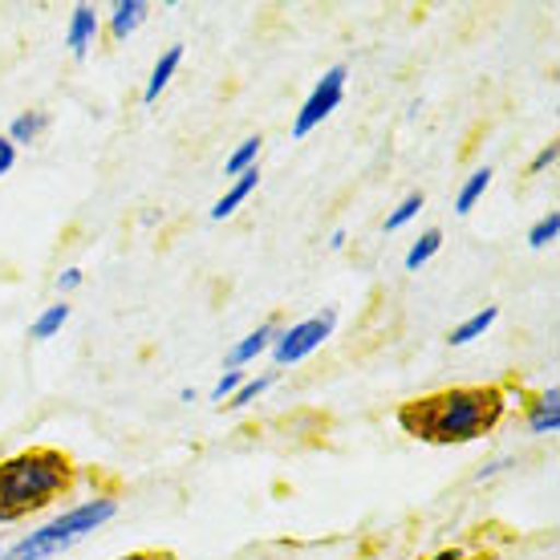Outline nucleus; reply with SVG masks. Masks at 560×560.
<instances>
[{
  "mask_svg": "<svg viewBox=\"0 0 560 560\" xmlns=\"http://www.w3.org/2000/svg\"><path fill=\"white\" fill-rule=\"evenodd\" d=\"M183 66V45H171L167 54L154 61V70H151V82H147V90H142V102L151 106V102H159V94L171 85V78H175V70Z\"/></svg>",
  "mask_w": 560,
  "mask_h": 560,
  "instance_id": "11",
  "label": "nucleus"
},
{
  "mask_svg": "<svg viewBox=\"0 0 560 560\" xmlns=\"http://www.w3.org/2000/svg\"><path fill=\"white\" fill-rule=\"evenodd\" d=\"M557 154H560L557 142H545V147L533 154V163H528V175H540V171H548L552 163H557Z\"/></svg>",
  "mask_w": 560,
  "mask_h": 560,
  "instance_id": "22",
  "label": "nucleus"
},
{
  "mask_svg": "<svg viewBox=\"0 0 560 560\" xmlns=\"http://www.w3.org/2000/svg\"><path fill=\"white\" fill-rule=\"evenodd\" d=\"M82 268H66V272H57V289L61 293H73V289H82Z\"/></svg>",
  "mask_w": 560,
  "mask_h": 560,
  "instance_id": "23",
  "label": "nucleus"
},
{
  "mask_svg": "<svg viewBox=\"0 0 560 560\" xmlns=\"http://www.w3.org/2000/svg\"><path fill=\"white\" fill-rule=\"evenodd\" d=\"M491 175H495L491 167H479V171H471V175H467V183H463L459 196H455V211H459V215H467V211L483 199V191L491 187Z\"/></svg>",
  "mask_w": 560,
  "mask_h": 560,
  "instance_id": "14",
  "label": "nucleus"
},
{
  "mask_svg": "<svg viewBox=\"0 0 560 560\" xmlns=\"http://www.w3.org/2000/svg\"><path fill=\"white\" fill-rule=\"evenodd\" d=\"M427 560H463V552L459 548H443V552H434V557H427Z\"/></svg>",
  "mask_w": 560,
  "mask_h": 560,
  "instance_id": "27",
  "label": "nucleus"
},
{
  "mask_svg": "<svg viewBox=\"0 0 560 560\" xmlns=\"http://www.w3.org/2000/svg\"><path fill=\"white\" fill-rule=\"evenodd\" d=\"M272 341H277V322H265V325H260V329H253V334H248V337H240L236 346L228 350L224 365H228V370H240V365L256 362L260 353L272 350Z\"/></svg>",
  "mask_w": 560,
  "mask_h": 560,
  "instance_id": "7",
  "label": "nucleus"
},
{
  "mask_svg": "<svg viewBox=\"0 0 560 560\" xmlns=\"http://www.w3.org/2000/svg\"><path fill=\"white\" fill-rule=\"evenodd\" d=\"M240 386H244V374H240V370H228L224 378L211 386V402H228V398H232Z\"/></svg>",
  "mask_w": 560,
  "mask_h": 560,
  "instance_id": "21",
  "label": "nucleus"
},
{
  "mask_svg": "<svg viewBox=\"0 0 560 560\" xmlns=\"http://www.w3.org/2000/svg\"><path fill=\"white\" fill-rule=\"evenodd\" d=\"M557 236H560V211H545L533 224V232H528V244H533V248H548Z\"/></svg>",
  "mask_w": 560,
  "mask_h": 560,
  "instance_id": "19",
  "label": "nucleus"
},
{
  "mask_svg": "<svg viewBox=\"0 0 560 560\" xmlns=\"http://www.w3.org/2000/svg\"><path fill=\"white\" fill-rule=\"evenodd\" d=\"M78 479V463L57 447H28L0 459V524L33 516L61 500Z\"/></svg>",
  "mask_w": 560,
  "mask_h": 560,
  "instance_id": "2",
  "label": "nucleus"
},
{
  "mask_svg": "<svg viewBox=\"0 0 560 560\" xmlns=\"http://www.w3.org/2000/svg\"><path fill=\"white\" fill-rule=\"evenodd\" d=\"M66 322H70V305H66V301H57V305H49L37 322L28 325V337H33V341H49V337L61 334V325Z\"/></svg>",
  "mask_w": 560,
  "mask_h": 560,
  "instance_id": "16",
  "label": "nucleus"
},
{
  "mask_svg": "<svg viewBox=\"0 0 560 560\" xmlns=\"http://www.w3.org/2000/svg\"><path fill=\"white\" fill-rule=\"evenodd\" d=\"M500 322V308L495 305H483V308H476L467 322H459L455 329L447 334V346H471L476 337H483L491 329V325Z\"/></svg>",
  "mask_w": 560,
  "mask_h": 560,
  "instance_id": "12",
  "label": "nucleus"
},
{
  "mask_svg": "<svg viewBox=\"0 0 560 560\" xmlns=\"http://www.w3.org/2000/svg\"><path fill=\"white\" fill-rule=\"evenodd\" d=\"M504 467H512V459H495V463H488V467H483V471H479L476 479H491V476H500Z\"/></svg>",
  "mask_w": 560,
  "mask_h": 560,
  "instance_id": "25",
  "label": "nucleus"
},
{
  "mask_svg": "<svg viewBox=\"0 0 560 560\" xmlns=\"http://www.w3.org/2000/svg\"><path fill=\"white\" fill-rule=\"evenodd\" d=\"M49 130V114L45 110H25L13 118V127H9V135L4 139L13 142V147H28V142H37Z\"/></svg>",
  "mask_w": 560,
  "mask_h": 560,
  "instance_id": "13",
  "label": "nucleus"
},
{
  "mask_svg": "<svg viewBox=\"0 0 560 560\" xmlns=\"http://www.w3.org/2000/svg\"><path fill=\"white\" fill-rule=\"evenodd\" d=\"M528 431L533 434H557L560 431V386H548L528 402Z\"/></svg>",
  "mask_w": 560,
  "mask_h": 560,
  "instance_id": "8",
  "label": "nucleus"
},
{
  "mask_svg": "<svg viewBox=\"0 0 560 560\" xmlns=\"http://www.w3.org/2000/svg\"><path fill=\"white\" fill-rule=\"evenodd\" d=\"M260 151H265V139L260 135H253V139H244L236 147V151L224 159V175H244V171H253L256 167V159H260Z\"/></svg>",
  "mask_w": 560,
  "mask_h": 560,
  "instance_id": "17",
  "label": "nucleus"
},
{
  "mask_svg": "<svg viewBox=\"0 0 560 560\" xmlns=\"http://www.w3.org/2000/svg\"><path fill=\"white\" fill-rule=\"evenodd\" d=\"M439 248H443V232H439V228H427V232H422V236L407 248V260H402V265H407L410 272H419L427 260L439 256Z\"/></svg>",
  "mask_w": 560,
  "mask_h": 560,
  "instance_id": "15",
  "label": "nucleus"
},
{
  "mask_svg": "<svg viewBox=\"0 0 560 560\" xmlns=\"http://www.w3.org/2000/svg\"><path fill=\"white\" fill-rule=\"evenodd\" d=\"M329 248H334V253H337V248H346V232H341V228H337L334 236H329Z\"/></svg>",
  "mask_w": 560,
  "mask_h": 560,
  "instance_id": "28",
  "label": "nucleus"
},
{
  "mask_svg": "<svg viewBox=\"0 0 560 560\" xmlns=\"http://www.w3.org/2000/svg\"><path fill=\"white\" fill-rule=\"evenodd\" d=\"M118 560H171L167 552H130V557H118Z\"/></svg>",
  "mask_w": 560,
  "mask_h": 560,
  "instance_id": "26",
  "label": "nucleus"
},
{
  "mask_svg": "<svg viewBox=\"0 0 560 560\" xmlns=\"http://www.w3.org/2000/svg\"><path fill=\"white\" fill-rule=\"evenodd\" d=\"M422 208H427V196H422V191H410V196L402 199V203H398L390 215H386V232H398V228H407Z\"/></svg>",
  "mask_w": 560,
  "mask_h": 560,
  "instance_id": "18",
  "label": "nucleus"
},
{
  "mask_svg": "<svg viewBox=\"0 0 560 560\" xmlns=\"http://www.w3.org/2000/svg\"><path fill=\"white\" fill-rule=\"evenodd\" d=\"M151 16V4L147 0H118L110 9V21H106V28H110L114 42H127L130 33H139V25Z\"/></svg>",
  "mask_w": 560,
  "mask_h": 560,
  "instance_id": "9",
  "label": "nucleus"
},
{
  "mask_svg": "<svg viewBox=\"0 0 560 560\" xmlns=\"http://www.w3.org/2000/svg\"><path fill=\"white\" fill-rule=\"evenodd\" d=\"M463 560H467V557H463Z\"/></svg>",
  "mask_w": 560,
  "mask_h": 560,
  "instance_id": "29",
  "label": "nucleus"
},
{
  "mask_svg": "<svg viewBox=\"0 0 560 560\" xmlns=\"http://www.w3.org/2000/svg\"><path fill=\"white\" fill-rule=\"evenodd\" d=\"M256 187H260V171H244V175H240L236 183H232V187H228L224 196L215 199V208H211V220H228V215H236L240 211V203H244V199L253 196Z\"/></svg>",
  "mask_w": 560,
  "mask_h": 560,
  "instance_id": "10",
  "label": "nucleus"
},
{
  "mask_svg": "<svg viewBox=\"0 0 560 560\" xmlns=\"http://www.w3.org/2000/svg\"><path fill=\"white\" fill-rule=\"evenodd\" d=\"M268 386H272V374H260V378L244 382V386H240V390L232 394V398H228V407H232V410H244V407H253V402H256V398H260V394L268 390Z\"/></svg>",
  "mask_w": 560,
  "mask_h": 560,
  "instance_id": "20",
  "label": "nucleus"
},
{
  "mask_svg": "<svg viewBox=\"0 0 560 560\" xmlns=\"http://www.w3.org/2000/svg\"><path fill=\"white\" fill-rule=\"evenodd\" d=\"M508 415V394L500 386H447L398 407V427L431 447L476 443L500 427Z\"/></svg>",
  "mask_w": 560,
  "mask_h": 560,
  "instance_id": "1",
  "label": "nucleus"
},
{
  "mask_svg": "<svg viewBox=\"0 0 560 560\" xmlns=\"http://www.w3.org/2000/svg\"><path fill=\"white\" fill-rule=\"evenodd\" d=\"M118 516V500L114 495H94V500H82V504L66 508L61 516H54L49 524L25 533L21 540L0 552V560H54L61 557L66 548L82 545L90 533H98L102 524H110Z\"/></svg>",
  "mask_w": 560,
  "mask_h": 560,
  "instance_id": "3",
  "label": "nucleus"
},
{
  "mask_svg": "<svg viewBox=\"0 0 560 560\" xmlns=\"http://www.w3.org/2000/svg\"><path fill=\"white\" fill-rule=\"evenodd\" d=\"M337 329V308H322V313H313L305 322L289 325V329H277V341H272V362L277 365H296L305 362L313 350H322L325 341L334 337Z\"/></svg>",
  "mask_w": 560,
  "mask_h": 560,
  "instance_id": "4",
  "label": "nucleus"
},
{
  "mask_svg": "<svg viewBox=\"0 0 560 560\" xmlns=\"http://www.w3.org/2000/svg\"><path fill=\"white\" fill-rule=\"evenodd\" d=\"M102 33V21L94 13V4H78L70 13V28H66V45H70L73 57H85L90 54V45L98 42Z\"/></svg>",
  "mask_w": 560,
  "mask_h": 560,
  "instance_id": "6",
  "label": "nucleus"
},
{
  "mask_svg": "<svg viewBox=\"0 0 560 560\" xmlns=\"http://www.w3.org/2000/svg\"><path fill=\"white\" fill-rule=\"evenodd\" d=\"M346 78H350V70L346 66H334V70L322 73V82L308 90L305 106L296 110L293 118V139H305V135H313V130L322 127L325 118L341 106V98H346Z\"/></svg>",
  "mask_w": 560,
  "mask_h": 560,
  "instance_id": "5",
  "label": "nucleus"
},
{
  "mask_svg": "<svg viewBox=\"0 0 560 560\" xmlns=\"http://www.w3.org/2000/svg\"><path fill=\"white\" fill-rule=\"evenodd\" d=\"M13 163H16V147L9 139H4V135H0V179H4L9 171H13Z\"/></svg>",
  "mask_w": 560,
  "mask_h": 560,
  "instance_id": "24",
  "label": "nucleus"
}]
</instances>
